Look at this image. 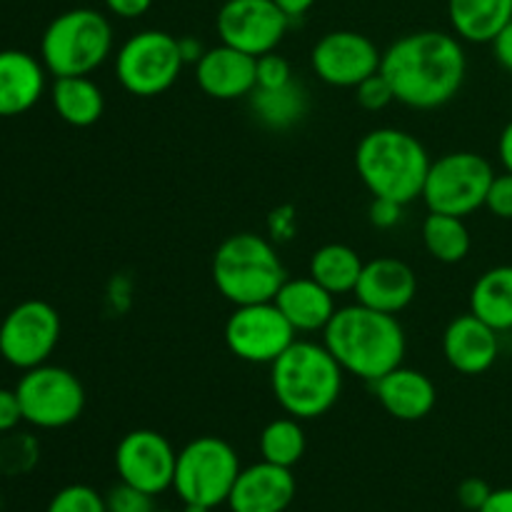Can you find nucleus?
<instances>
[{"instance_id": "nucleus-34", "label": "nucleus", "mask_w": 512, "mask_h": 512, "mask_svg": "<svg viewBox=\"0 0 512 512\" xmlns=\"http://www.w3.org/2000/svg\"><path fill=\"white\" fill-rule=\"evenodd\" d=\"M485 208L500 220H512V173L505 170L503 175H495L490 183Z\"/></svg>"}, {"instance_id": "nucleus-42", "label": "nucleus", "mask_w": 512, "mask_h": 512, "mask_svg": "<svg viewBox=\"0 0 512 512\" xmlns=\"http://www.w3.org/2000/svg\"><path fill=\"white\" fill-rule=\"evenodd\" d=\"M498 158L503 163V168L512 173V120L503 128L498 138Z\"/></svg>"}, {"instance_id": "nucleus-6", "label": "nucleus", "mask_w": 512, "mask_h": 512, "mask_svg": "<svg viewBox=\"0 0 512 512\" xmlns=\"http://www.w3.org/2000/svg\"><path fill=\"white\" fill-rule=\"evenodd\" d=\"M113 53V25L100 10L73 8L50 20L40 40V60L55 78L90 75Z\"/></svg>"}, {"instance_id": "nucleus-41", "label": "nucleus", "mask_w": 512, "mask_h": 512, "mask_svg": "<svg viewBox=\"0 0 512 512\" xmlns=\"http://www.w3.org/2000/svg\"><path fill=\"white\" fill-rule=\"evenodd\" d=\"M478 512H512V488L493 490L488 503H485Z\"/></svg>"}, {"instance_id": "nucleus-9", "label": "nucleus", "mask_w": 512, "mask_h": 512, "mask_svg": "<svg viewBox=\"0 0 512 512\" xmlns=\"http://www.w3.org/2000/svg\"><path fill=\"white\" fill-rule=\"evenodd\" d=\"M183 65L178 38L165 30H140L115 55L118 83L138 98H155L173 88Z\"/></svg>"}, {"instance_id": "nucleus-33", "label": "nucleus", "mask_w": 512, "mask_h": 512, "mask_svg": "<svg viewBox=\"0 0 512 512\" xmlns=\"http://www.w3.org/2000/svg\"><path fill=\"white\" fill-rule=\"evenodd\" d=\"M255 75H258V88H280V85L293 83V68L275 50L260 55L258 65H255Z\"/></svg>"}, {"instance_id": "nucleus-24", "label": "nucleus", "mask_w": 512, "mask_h": 512, "mask_svg": "<svg viewBox=\"0 0 512 512\" xmlns=\"http://www.w3.org/2000/svg\"><path fill=\"white\" fill-rule=\"evenodd\" d=\"M55 113L73 128H90L103 118L105 95L95 80L88 75H68V78H55L50 88Z\"/></svg>"}, {"instance_id": "nucleus-3", "label": "nucleus", "mask_w": 512, "mask_h": 512, "mask_svg": "<svg viewBox=\"0 0 512 512\" xmlns=\"http://www.w3.org/2000/svg\"><path fill=\"white\" fill-rule=\"evenodd\" d=\"M345 370L323 343L295 340L273 365L270 388L285 415L315 420L333 410L343 393Z\"/></svg>"}, {"instance_id": "nucleus-25", "label": "nucleus", "mask_w": 512, "mask_h": 512, "mask_svg": "<svg viewBox=\"0 0 512 512\" xmlns=\"http://www.w3.org/2000/svg\"><path fill=\"white\" fill-rule=\"evenodd\" d=\"M470 313L498 333L512 330V265H495L475 280L470 290Z\"/></svg>"}, {"instance_id": "nucleus-27", "label": "nucleus", "mask_w": 512, "mask_h": 512, "mask_svg": "<svg viewBox=\"0 0 512 512\" xmlns=\"http://www.w3.org/2000/svg\"><path fill=\"white\" fill-rule=\"evenodd\" d=\"M248 100L255 118L273 130L293 128L308 113V95L295 80L280 88H255Z\"/></svg>"}, {"instance_id": "nucleus-10", "label": "nucleus", "mask_w": 512, "mask_h": 512, "mask_svg": "<svg viewBox=\"0 0 512 512\" xmlns=\"http://www.w3.org/2000/svg\"><path fill=\"white\" fill-rule=\"evenodd\" d=\"M23 420L43 430L68 428L83 415L85 388L70 370L60 365H38L25 370L15 385Z\"/></svg>"}, {"instance_id": "nucleus-32", "label": "nucleus", "mask_w": 512, "mask_h": 512, "mask_svg": "<svg viewBox=\"0 0 512 512\" xmlns=\"http://www.w3.org/2000/svg\"><path fill=\"white\" fill-rule=\"evenodd\" d=\"M353 90H355V100H358L360 108L370 110V113L385 110L395 100L393 88H390V83L385 80V75L380 73V70L375 75H370V78H365L363 83L355 85Z\"/></svg>"}, {"instance_id": "nucleus-43", "label": "nucleus", "mask_w": 512, "mask_h": 512, "mask_svg": "<svg viewBox=\"0 0 512 512\" xmlns=\"http://www.w3.org/2000/svg\"><path fill=\"white\" fill-rule=\"evenodd\" d=\"M273 3L278 5V8L283 10L290 20H295V18H303V15L308 13V10L313 8L318 0H273Z\"/></svg>"}, {"instance_id": "nucleus-44", "label": "nucleus", "mask_w": 512, "mask_h": 512, "mask_svg": "<svg viewBox=\"0 0 512 512\" xmlns=\"http://www.w3.org/2000/svg\"><path fill=\"white\" fill-rule=\"evenodd\" d=\"M183 512H210V508H203V505H185Z\"/></svg>"}, {"instance_id": "nucleus-18", "label": "nucleus", "mask_w": 512, "mask_h": 512, "mask_svg": "<svg viewBox=\"0 0 512 512\" xmlns=\"http://www.w3.org/2000/svg\"><path fill=\"white\" fill-rule=\"evenodd\" d=\"M445 360L460 375H483L500 355V333L473 313L458 315L443 333Z\"/></svg>"}, {"instance_id": "nucleus-13", "label": "nucleus", "mask_w": 512, "mask_h": 512, "mask_svg": "<svg viewBox=\"0 0 512 512\" xmlns=\"http://www.w3.org/2000/svg\"><path fill=\"white\" fill-rule=\"evenodd\" d=\"M293 20L273 0H225L215 18L220 43L260 58L283 43Z\"/></svg>"}, {"instance_id": "nucleus-12", "label": "nucleus", "mask_w": 512, "mask_h": 512, "mask_svg": "<svg viewBox=\"0 0 512 512\" xmlns=\"http://www.w3.org/2000/svg\"><path fill=\"white\" fill-rule=\"evenodd\" d=\"M60 340V315L45 300L15 305L0 323V355L13 368L30 370L48 363Z\"/></svg>"}, {"instance_id": "nucleus-5", "label": "nucleus", "mask_w": 512, "mask_h": 512, "mask_svg": "<svg viewBox=\"0 0 512 512\" xmlns=\"http://www.w3.org/2000/svg\"><path fill=\"white\" fill-rule=\"evenodd\" d=\"M288 280L285 265L270 240L255 233H235L213 255V283L233 305L275 300Z\"/></svg>"}, {"instance_id": "nucleus-8", "label": "nucleus", "mask_w": 512, "mask_h": 512, "mask_svg": "<svg viewBox=\"0 0 512 512\" xmlns=\"http://www.w3.org/2000/svg\"><path fill=\"white\" fill-rule=\"evenodd\" d=\"M493 178V165L480 153H473V150L445 153L430 163L420 198L425 200L430 213L468 218L485 208Z\"/></svg>"}, {"instance_id": "nucleus-22", "label": "nucleus", "mask_w": 512, "mask_h": 512, "mask_svg": "<svg viewBox=\"0 0 512 512\" xmlns=\"http://www.w3.org/2000/svg\"><path fill=\"white\" fill-rule=\"evenodd\" d=\"M280 313L288 318L295 333H318L325 330L335 315V295L315 283L310 275L305 278H288L273 300Z\"/></svg>"}, {"instance_id": "nucleus-15", "label": "nucleus", "mask_w": 512, "mask_h": 512, "mask_svg": "<svg viewBox=\"0 0 512 512\" xmlns=\"http://www.w3.org/2000/svg\"><path fill=\"white\" fill-rule=\"evenodd\" d=\"M383 53L378 45L355 30L325 33L310 53V65L323 83L333 88H355L380 70Z\"/></svg>"}, {"instance_id": "nucleus-31", "label": "nucleus", "mask_w": 512, "mask_h": 512, "mask_svg": "<svg viewBox=\"0 0 512 512\" xmlns=\"http://www.w3.org/2000/svg\"><path fill=\"white\" fill-rule=\"evenodd\" d=\"M153 498L155 495L133 488V485L120 480L105 495V508H108V512H155Z\"/></svg>"}, {"instance_id": "nucleus-2", "label": "nucleus", "mask_w": 512, "mask_h": 512, "mask_svg": "<svg viewBox=\"0 0 512 512\" xmlns=\"http://www.w3.org/2000/svg\"><path fill=\"white\" fill-rule=\"evenodd\" d=\"M323 345L338 360L345 375L373 385L403 365L408 338L398 323V315L355 303L335 310L323 330Z\"/></svg>"}, {"instance_id": "nucleus-40", "label": "nucleus", "mask_w": 512, "mask_h": 512, "mask_svg": "<svg viewBox=\"0 0 512 512\" xmlns=\"http://www.w3.org/2000/svg\"><path fill=\"white\" fill-rule=\"evenodd\" d=\"M178 48H180V55H183L185 65H195L200 58H203L205 50H208L198 38H193V35H183V38H178Z\"/></svg>"}, {"instance_id": "nucleus-7", "label": "nucleus", "mask_w": 512, "mask_h": 512, "mask_svg": "<svg viewBox=\"0 0 512 512\" xmlns=\"http://www.w3.org/2000/svg\"><path fill=\"white\" fill-rule=\"evenodd\" d=\"M240 470V458L228 440L200 435L178 453L173 490L183 505L213 510L228 503Z\"/></svg>"}, {"instance_id": "nucleus-1", "label": "nucleus", "mask_w": 512, "mask_h": 512, "mask_svg": "<svg viewBox=\"0 0 512 512\" xmlns=\"http://www.w3.org/2000/svg\"><path fill=\"white\" fill-rule=\"evenodd\" d=\"M380 73L398 103L415 110H435L460 93L468 75V55L458 35L418 30L385 50Z\"/></svg>"}, {"instance_id": "nucleus-11", "label": "nucleus", "mask_w": 512, "mask_h": 512, "mask_svg": "<svg viewBox=\"0 0 512 512\" xmlns=\"http://www.w3.org/2000/svg\"><path fill=\"white\" fill-rule=\"evenodd\" d=\"M223 335L230 355L250 365H273L295 343V328L273 300L235 305Z\"/></svg>"}, {"instance_id": "nucleus-39", "label": "nucleus", "mask_w": 512, "mask_h": 512, "mask_svg": "<svg viewBox=\"0 0 512 512\" xmlns=\"http://www.w3.org/2000/svg\"><path fill=\"white\" fill-rule=\"evenodd\" d=\"M490 45H493L495 60H498L508 73H512V20L503 30H500L498 38H495Z\"/></svg>"}, {"instance_id": "nucleus-23", "label": "nucleus", "mask_w": 512, "mask_h": 512, "mask_svg": "<svg viewBox=\"0 0 512 512\" xmlns=\"http://www.w3.org/2000/svg\"><path fill=\"white\" fill-rule=\"evenodd\" d=\"M448 20L465 43H493L512 20V0H448Z\"/></svg>"}, {"instance_id": "nucleus-26", "label": "nucleus", "mask_w": 512, "mask_h": 512, "mask_svg": "<svg viewBox=\"0 0 512 512\" xmlns=\"http://www.w3.org/2000/svg\"><path fill=\"white\" fill-rule=\"evenodd\" d=\"M363 265V258L350 245L328 243L313 253L308 265V275L338 298V295L355 293V285H358L360 273H363Z\"/></svg>"}, {"instance_id": "nucleus-17", "label": "nucleus", "mask_w": 512, "mask_h": 512, "mask_svg": "<svg viewBox=\"0 0 512 512\" xmlns=\"http://www.w3.org/2000/svg\"><path fill=\"white\" fill-rule=\"evenodd\" d=\"M255 65L258 58L220 43L205 50L203 58L195 63V80L200 90L213 100L248 98L258 88Z\"/></svg>"}, {"instance_id": "nucleus-45", "label": "nucleus", "mask_w": 512, "mask_h": 512, "mask_svg": "<svg viewBox=\"0 0 512 512\" xmlns=\"http://www.w3.org/2000/svg\"><path fill=\"white\" fill-rule=\"evenodd\" d=\"M155 512H173V510H155Z\"/></svg>"}, {"instance_id": "nucleus-38", "label": "nucleus", "mask_w": 512, "mask_h": 512, "mask_svg": "<svg viewBox=\"0 0 512 512\" xmlns=\"http://www.w3.org/2000/svg\"><path fill=\"white\" fill-rule=\"evenodd\" d=\"M103 3L108 8V13L115 15V18L135 20L148 13L153 0H103Z\"/></svg>"}, {"instance_id": "nucleus-37", "label": "nucleus", "mask_w": 512, "mask_h": 512, "mask_svg": "<svg viewBox=\"0 0 512 512\" xmlns=\"http://www.w3.org/2000/svg\"><path fill=\"white\" fill-rule=\"evenodd\" d=\"M23 420V408L15 390L0 388V433H8Z\"/></svg>"}, {"instance_id": "nucleus-28", "label": "nucleus", "mask_w": 512, "mask_h": 512, "mask_svg": "<svg viewBox=\"0 0 512 512\" xmlns=\"http://www.w3.org/2000/svg\"><path fill=\"white\" fill-rule=\"evenodd\" d=\"M423 245L438 263H463L470 253V230L465 218L445 213H430L423 220Z\"/></svg>"}, {"instance_id": "nucleus-35", "label": "nucleus", "mask_w": 512, "mask_h": 512, "mask_svg": "<svg viewBox=\"0 0 512 512\" xmlns=\"http://www.w3.org/2000/svg\"><path fill=\"white\" fill-rule=\"evenodd\" d=\"M490 493H493V488H490L485 480L480 478H465L463 483L458 485V503L463 505L465 510L470 512H478L480 508H483L485 503H488Z\"/></svg>"}, {"instance_id": "nucleus-19", "label": "nucleus", "mask_w": 512, "mask_h": 512, "mask_svg": "<svg viewBox=\"0 0 512 512\" xmlns=\"http://www.w3.org/2000/svg\"><path fill=\"white\" fill-rule=\"evenodd\" d=\"M418 295V275L408 263L398 258H375L363 265L355 298L380 313L398 315Z\"/></svg>"}, {"instance_id": "nucleus-29", "label": "nucleus", "mask_w": 512, "mask_h": 512, "mask_svg": "<svg viewBox=\"0 0 512 512\" xmlns=\"http://www.w3.org/2000/svg\"><path fill=\"white\" fill-rule=\"evenodd\" d=\"M303 420L298 418H275L260 433V455L268 463L280 465V468H290L298 465L303 460L305 448H308V440H305Z\"/></svg>"}, {"instance_id": "nucleus-16", "label": "nucleus", "mask_w": 512, "mask_h": 512, "mask_svg": "<svg viewBox=\"0 0 512 512\" xmlns=\"http://www.w3.org/2000/svg\"><path fill=\"white\" fill-rule=\"evenodd\" d=\"M295 490L293 470L260 460L240 470L225 505L230 512H283L293 505Z\"/></svg>"}, {"instance_id": "nucleus-46", "label": "nucleus", "mask_w": 512, "mask_h": 512, "mask_svg": "<svg viewBox=\"0 0 512 512\" xmlns=\"http://www.w3.org/2000/svg\"><path fill=\"white\" fill-rule=\"evenodd\" d=\"M283 512H290V510H283Z\"/></svg>"}, {"instance_id": "nucleus-36", "label": "nucleus", "mask_w": 512, "mask_h": 512, "mask_svg": "<svg viewBox=\"0 0 512 512\" xmlns=\"http://www.w3.org/2000/svg\"><path fill=\"white\" fill-rule=\"evenodd\" d=\"M403 208L405 205L395 203V200H388V198H373V203H370V223L375 225V228H395V225L403 220Z\"/></svg>"}, {"instance_id": "nucleus-30", "label": "nucleus", "mask_w": 512, "mask_h": 512, "mask_svg": "<svg viewBox=\"0 0 512 512\" xmlns=\"http://www.w3.org/2000/svg\"><path fill=\"white\" fill-rule=\"evenodd\" d=\"M45 512H108V508H105V495L90 485L75 483L58 490Z\"/></svg>"}, {"instance_id": "nucleus-4", "label": "nucleus", "mask_w": 512, "mask_h": 512, "mask_svg": "<svg viewBox=\"0 0 512 512\" xmlns=\"http://www.w3.org/2000/svg\"><path fill=\"white\" fill-rule=\"evenodd\" d=\"M430 155L413 133L400 128H375L355 148V170L373 198L408 205L423 195Z\"/></svg>"}, {"instance_id": "nucleus-14", "label": "nucleus", "mask_w": 512, "mask_h": 512, "mask_svg": "<svg viewBox=\"0 0 512 512\" xmlns=\"http://www.w3.org/2000/svg\"><path fill=\"white\" fill-rule=\"evenodd\" d=\"M175 463L178 453L158 430H130L115 448L118 478L150 495H163L173 488Z\"/></svg>"}, {"instance_id": "nucleus-20", "label": "nucleus", "mask_w": 512, "mask_h": 512, "mask_svg": "<svg viewBox=\"0 0 512 512\" xmlns=\"http://www.w3.org/2000/svg\"><path fill=\"white\" fill-rule=\"evenodd\" d=\"M373 390L385 413L403 423L428 418L438 403V390H435L433 380L420 370L405 368V365L383 375L378 383H373Z\"/></svg>"}, {"instance_id": "nucleus-21", "label": "nucleus", "mask_w": 512, "mask_h": 512, "mask_svg": "<svg viewBox=\"0 0 512 512\" xmlns=\"http://www.w3.org/2000/svg\"><path fill=\"white\" fill-rule=\"evenodd\" d=\"M45 65L25 50H0V118L23 115L43 98Z\"/></svg>"}]
</instances>
